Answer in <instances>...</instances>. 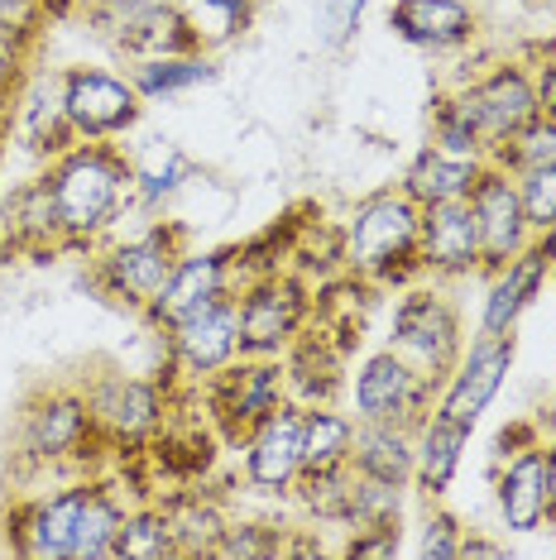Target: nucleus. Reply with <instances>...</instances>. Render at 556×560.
Masks as SVG:
<instances>
[{
	"instance_id": "1",
	"label": "nucleus",
	"mask_w": 556,
	"mask_h": 560,
	"mask_svg": "<svg viewBox=\"0 0 556 560\" xmlns=\"http://www.w3.org/2000/svg\"><path fill=\"white\" fill-rule=\"evenodd\" d=\"M48 183H54L58 221L68 249L92 254L101 240L125 221L135 207V177H130V154L116 139H78L68 154L48 163Z\"/></svg>"
},
{
	"instance_id": "2",
	"label": "nucleus",
	"mask_w": 556,
	"mask_h": 560,
	"mask_svg": "<svg viewBox=\"0 0 556 560\" xmlns=\"http://www.w3.org/2000/svg\"><path fill=\"white\" fill-rule=\"evenodd\" d=\"M417 231H422V207L403 187L370 192L350 207L336 231L340 269L374 288H408L417 278H427L417 264Z\"/></svg>"
},
{
	"instance_id": "3",
	"label": "nucleus",
	"mask_w": 556,
	"mask_h": 560,
	"mask_svg": "<svg viewBox=\"0 0 556 560\" xmlns=\"http://www.w3.org/2000/svg\"><path fill=\"white\" fill-rule=\"evenodd\" d=\"M111 445L101 441L92 422L82 384H54L39 388L20 412L15 431V460L24 469H62V475H92V460H101Z\"/></svg>"
},
{
	"instance_id": "4",
	"label": "nucleus",
	"mask_w": 556,
	"mask_h": 560,
	"mask_svg": "<svg viewBox=\"0 0 556 560\" xmlns=\"http://www.w3.org/2000/svg\"><path fill=\"white\" fill-rule=\"evenodd\" d=\"M465 322L461 307L447 298V283L437 278H417V283L398 288L394 316H389V350L398 360H408L417 374H427L432 384H447V374L456 369L465 350Z\"/></svg>"
},
{
	"instance_id": "5",
	"label": "nucleus",
	"mask_w": 556,
	"mask_h": 560,
	"mask_svg": "<svg viewBox=\"0 0 556 560\" xmlns=\"http://www.w3.org/2000/svg\"><path fill=\"white\" fill-rule=\"evenodd\" d=\"M451 106L461 110V120L475 130L485 159H495L513 135H523L542 110H537V86H533V62L503 58L485 72H471L465 82L451 86Z\"/></svg>"
},
{
	"instance_id": "6",
	"label": "nucleus",
	"mask_w": 556,
	"mask_h": 560,
	"mask_svg": "<svg viewBox=\"0 0 556 560\" xmlns=\"http://www.w3.org/2000/svg\"><path fill=\"white\" fill-rule=\"evenodd\" d=\"M197 398L207 407L201 417H207V427L217 431V441L240 451V441H245L269 412H278L283 402H293V393H288L283 360L240 354V360H231L221 374H211L207 384H197Z\"/></svg>"
},
{
	"instance_id": "7",
	"label": "nucleus",
	"mask_w": 556,
	"mask_h": 560,
	"mask_svg": "<svg viewBox=\"0 0 556 560\" xmlns=\"http://www.w3.org/2000/svg\"><path fill=\"white\" fill-rule=\"evenodd\" d=\"M235 307H240V354L283 360L288 346L312 326L317 292H312L302 273L278 269V273L245 278L235 288Z\"/></svg>"
},
{
	"instance_id": "8",
	"label": "nucleus",
	"mask_w": 556,
	"mask_h": 560,
	"mask_svg": "<svg viewBox=\"0 0 556 560\" xmlns=\"http://www.w3.org/2000/svg\"><path fill=\"white\" fill-rule=\"evenodd\" d=\"M187 249V231L173 221H154L144 231L111 240L106 249L92 259V283L106 292L111 302L130 312H144L154 302V292L163 288V278L173 273V264Z\"/></svg>"
},
{
	"instance_id": "9",
	"label": "nucleus",
	"mask_w": 556,
	"mask_h": 560,
	"mask_svg": "<svg viewBox=\"0 0 556 560\" xmlns=\"http://www.w3.org/2000/svg\"><path fill=\"white\" fill-rule=\"evenodd\" d=\"M92 422L111 451H144L159 431H169L173 388L163 378L120 374V369H101L82 384Z\"/></svg>"
},
{
	"instance_id": "10",
	"label": "nucleus",
	"mask_w": 556,
	"mask_h": 560,
	"mask_svg": "<svg viewBox=\"0 0 556 560\" xmlns=\"http://www.w3.org/2000/svg\"><path fill=\"white\" fill-rule=\"evenodd\" d=\"M92 24L116 54L130 62L173 58V54H207L178 0H96Z\"/></svg>"
},
{
	"instance_id": "11",
	"label": "nucleus",
	"mask_w": 556,
	"mask_h": 560,
	"mask_svg": "<svg viewBox=\"0 0 556 560\" xmlns=\"http://www.w3.org/2000/svg\"><path fill=\"white\" fill-rule=\"evenodd\" d=\"M350 417L356 422H403L417 427L427 412L437 407L441 384H432L427 374H417L408 360H398L394 350H374L364 354L350 374Z\"/></svg>"
},
{
	"instance_id": "12",
	"label": "nucleus",
	"mask_w": 556,
	"mask_h": 560,
	"mask_svg": "<svg viewBox=\"0 0 556 560\" xmlns=\"http://www.w3.org/2000/svg\"><path fill=\"white\" fill-rule=\"evenodd\" d=\"M62 78V110H68L78 139H125L144 116V96L135 92L130 72L111 68H58Z\"/></svg>"
},
{
	"instance_id": "13",
	"label": "nucleus",
	"mask_w": 556,
	"mask_h": 560,
	"mask_svg": "<svg viewBox=\"0 0 556 560\" xmlns=\"http://www.w3.org/2000/svg\"><path fill=\"white\" fill-rule=\"evenodd\" d=\"M513 336H475L465 340V350H461V360L456 369L447 374V384H441L437 393V407L432 412L441 417H451L456 427L465 431H475L479 427V417L495 407L499 398V388L509 384V374H513Z\"/></svg>"
},
{
	"instance_id": "14",
	"label": "nucleus",
	"mask_w": 556,
	"mask_h": 560,
	"mask_svg": "<svg viewBox=\"0 0 556 560\" xmlns=\"http://www.w3.org/2000/svg\"><path fill=\"white\" fill-rule=\"evenodd\" d=\"M163 346H169V369L187 384H207L211 374H221L231 360H240V307L235 292L207 302V307L187 312L183 322H173L163 330Z\"/></svg>"
},
{
	"instance_id": "15",
	"label": "nucleus",
	"mask_w": 556,
	"mask_h": 560,
	"mask_svg": "<svg viewBox=\"0 0 556 560\" xmlns=\"http://www.w3.org/2000/svg\"><path fill=\"white\" fill-rule=\"evenodd\" d=\"M471 211H475V231H479V278L503 269L509 259H518L533 245V225H528L523 197H518V177L499 163H485L471 187Z\"/></svg>"
},
{
	"instance_id": "16",
	"label": "nucleus",
	"mask_w": 556,
	"mask_h": 560,
	"mask_svg": "<svg viewBox=\"0 0 556 560\" xmlns=\"http://www.w3.org/2000/svg\"><path fill=\"white\" fill-rule=\"evenodd\" d=\"M235 288H240L235 249H183V259L173 264V273L163 278L154 302H149L139 316H144L154 330H169L173 322H183L187 312L207 307V302H217Z\"/></svg>"
},
{
	"instance_id": "17",
	"label": "nucleus",
	"mask_w": 556,
	"mask_h": 560,
	"mask_svg": "<svg viewBox=\"0 0 556 560\" xmlns=\"http://www.w3.org/2000/svg\"><path fill=\"white\" fill-rule=\"evenodd\" d=\"M302 402H283L264 422L240 441V469H245V489L264 499H288L302 475Z\"/></svg>"
},
{
	"instance_id": "18",
	"label": "nucleus",
	"mask_w": 556,
	"mask_h": 560,
	"mask_svg": "<svg viewBox=\"0 0 556 560\" xmlns=\"http://www.w3.org/2000/svg\"><path fill=\"white\" fill-rule=\"evenodd\" d=\"M92 479L96 475H72L54 493L24 503V513L10 527V551L34 560H72V537H78V517L86 493H92Z\"/></svg>"
},
{
	"instance_id": "19",
	"label": "nucleus",
	"mask_w": 556,
	"mask_h": 560,
	"mask_svg": "<svg viewBox=\"0 0 556 560\" xmlns=\"http://www.w3.org/2000/svg\"><path fill=\"white\" fill-rule=\"evenodd\" d=\"M417 264L437 283H461L479 278V231L471 201H437L422 207V231H417Z\"/></svg>"
},
{
	"instance_id": "20",
	"label": "nucleus",
	"mask_w": 556,
	"mask_h": 560,
	"mask_svg": "<svg viewBox=\"0 0 556 560\" xmlns=\"http://www.w3.org/2000/svg\"><path fill=\"white\" fill-rule=\"evenodd\" d=\"M0 240H5V254H24V259H48L68 249L48 173L24 177L0 197Z\"/></svg>"
},
{
	"instance_id": "21",
	"label": "nucleus",
	"mask_w": 556,
	"mask_h": 560,
	"mask_svg": "<svg viewBox=\"0 0 556 560\" xmlns=\"http://www.w3.org/2000/svg\"><path fill=\"white\" fill-rule=\"evenodd\" d=\"M552 288V259L537 245H528L518 259H509L503 269L485 273V298H479V336H513L523 312L533 307L542 292Z\"/></svg>"
},
{
	"instance_id": "22",
	"label": "nucleus",
	"mask_w": 556,
	"mask_h": 560,
	"mask_svg": "<svg viewBox=\"0 0 556 560\" xmlns=\"http://www.w3.org/2000/svg\"><path fill=\"white\" fill-rule=\"evenodd\" d=\"M495 503L499 522L513 537H533V532L547 527V436L499 455Z\"/></svg>"
},
{
	"instance_id": "23",
	"label": "nucleus",
	"mask_w": 556,
	"mask_h": 560,
	"mask_svg": "<svg viewBox=\"0 0 556 560\" xmlns=\"http://www.w3.org/2000/svg\"><path fill=\"white\" fill-rule=\"evenodd\" d=\"M15 135L24 144V154L54 163L58 154H68L78 144L68 110H62V78L58 72H30L15 92Z\"/></svg>"
},
{
	"instance_id": "24",
	"label": "nucleus",
	"mask_w": 556,
	"mask_h": 560,
	"mask_svg": "<svg viewBox=\"0 0 556 560\" xmlns=\"http://www.w3.org/2000/svg\"><path fill=\"white\" fill-rule=\"evenodd\" d=\"M389 30L403 44L427 48V54H461L475 44L479 15L465 0H394L389 5Z\"/></svg>"
},
{
	"instance_id": "25",
	"label": "nucleus",
	"mask_w": 556,
	"mask_h": 560,
	"mask_svg": "<svg viewBox=\"0 0 556 560\" xmlns=\"http://www.w3.org/2000/svg\"><path fill=\"white\" fill-rule=\"evenodd\" d=\"M283 369H288V393H293V402H302V407L308 402H336L340 393L350 388L346 350H340L317 322L288 346Z\"/></svg>"
},
{
	"instance_id": "26",
	"label": "nucleus",
	"mask_w": 556,
	"mask_h": 560,
	"mask_svg": "<svg viewBox=\"0 0 556 560\" xmlns=\"http://www.w3.org/2000/svg\"><path fill=\"white\" fill-rule=\"evenodd\" d=\"M413 441H417V469H413V489L427 493V499H441V493L456 483L461 465H465V445H471V431L456 427L451 417L441 412H427L422 422L413 427Z\"/></svg>"
},
{
	"instance_id": "27",
	"label": "nucleus",
	"mask_w": 556,
	"mask_h": 560,
	"mask_svg": "<svg viewBox=\"0 0 556 560\" xmlns=\"http://www.w3.org/2000/svg\"><path fill=\"white\" fill-rule=\"evenodd\" d=\"M485 163L489 159H465V154H447V149H437V144H422L413 154L408 168H403L398 187L417 201V207H437V201H465Z\"/></svg>"
},
{
	"instance_id": "28",
	"label": "nucleus",
	"mask_w": 556,
	"mask_h": 560,
	"mask_svg": "<svg viewBox=\"0 0 556 560\" xmlns=\"http://www.w3.org/2000/svg\"><path fill=\"white\" fill-rule=\"evenodd\" d=\"M350 469L364 475V479H384V483L413 489V469H417L413 427H403V422H356Z\"/></svg>"
},
{
	"instance_id": "29",
	"label": "nucleus",
	"mask_w": 556,
	"mask_h": 560,
	"mask_svg": "<svg viewBox=\"0 0 556 560\" xmlns=\"http://www.w3.org/2000/svg\"><path fill=\"white\" fill-rule=\"evenodd\" d=\"M130 177H135V207L159 211L197 177V163L187 159L178 139H149L130 154Z\"/></svg>"
},
{
	"instance_id": "30",
	"label": "nucleus",
	"mask_w": 556,
	"mask_h": 560,
	"mask_svg": "<svg viewBox=\"0 0 556 560\" xmlns=\"http://www.w3.org/2000/svg\"><path fill=\"white\" fill-rule=\"evenodd\" d=\"M130 82L144 96V106H154V101H173L197 92V86H211L217 82V62H211V54L149 58V62H130Z\"/></svg>"
},
{
	"instance_id": "31",
	"label": "nucleus",
	"mask_w": 556,
	"mask_h": 560,
	"mask_svg": "<svg viewBox=\"0 0 556 560\" xmlns=\"http://www.w3.org/2000/svg\"><path fill=\"white\" fill-rule=\"evenodd\" d=\"M350 441H356V417L340 412L336 402H308L302 407V469L350 465Z\"/></svg>"
},
{
	"instance_id": "32",
	"label": "nucleus",
	"mask_w": 556,
	"mask_h": 560,
	"mask_svg": "<svg viewBox=\"0 0 556 560\" xmlns=\"http://www.w3.org/2000/svg\"><path fill=\"white\" fill-rule=\"evenodd\" d=\"M125 513H130V503L120 499L116 483L92 479V493H86L78 517V537H72V560H111Z\"/></svg>"
},
{
	"instance_id": "33",
	"label": "nucleus",
	"mask_w": 556,
	"mask_h": 560,
	"mask_svg": "<svg viewBox=\"0 0 556 560\" xmlns=\"http://www.w3.org/2000/svg\"><path fill=\"white\" fill-rule=\"evenodd\" d=\"M288 499L302 508V517L317 522V527H346L350 499H356V469H350V465L302 469Z\"/></svg>"
},
{
	"instance_id": "34",
	"label": "nucleus",
	"mask_w": 556,
	"mask_h": 560,
	"mask_svg": "<svg viewBox=\"0 0 556 560\" xmlns=\"http://www.w3.org/2000/svg\"><path fill=\"white\" fill-rule=\"evenodd\" d=\"M173 522V537H178V556H207L217 551V541L231 527V513H225L221 499L211 493H178V499H163Z\"/></svg>"
},
{
	"instance_id": "35",
	"label": "nucleus",
	"mask_w": 556,
	"mask_h": 560,
	"mask_svg": "<svg viewBox=\"0 0 556 560\" xmlns=\"http://www.w3.org/2000/svg\"><path fill=\"white\" fill-rule=\"evenodd\" d=\"M169 556H178V537H173L169 508L154 503V499L130 503L111 560H169Z\"/></svg>"
},
{
	"instance_id": "36",
	"label": "nucleus",
	"mask_w": 556,
	"mask_h": 560,
	"mask_svg": "<svg viewBox=\"0 0 556 560\" xmlns=\"http://www.w3.org/2000/svg\"><path fill=\"white\" fill-rule=\"evenodd\" d=\"M193 20L201 48H221V44H235L240 34L255 24V0H178Z\"/></svg>"
},
{
	"instance_id": "37",
	"label": "nucleus",
	"mask_w": 556,
	"mask_h": 560,
	"mask_svg": "<svg viewBox=\"0 0 556 560\" xmlns=\"http://www.w3.org/2000/svg\"><path fill=\"white\" fill-rule=\"evenodd\" d=\"M403 503H408V489H403V483L356 475V499H350L346 532L350 527H374V522H403Z\"/></svg>"
},
{
	"instance_id": "38",
	"label": "nucleus",
	"mask_w": 556,
	"mask_h": 560,
	"mask_svg": "<svg viewBox=\"0 0 556 560\" xmlns=\"http://www.w3.org/2000/svg\"><path fill=\"white\" fill-rule=\"evenodd\" d=\"M283 532L288 527H274V522H235L225 527V537L217 541L211 560H274L283 551Z\"/></svg>"
},
{
	"instance_id": "39",
	"label": "nucleus",
	"mask_w": 556,
	"mask_h": 560,
	"mask_svg": "<svg viewBox=\"0 0 556 560\" xmlns=\"http://www.w3.org/2000/svg\"><path fill=\"white\" fill-rule=\"evenodd\" d=\"M513 177H518V197H523V211H528L533 235L552 231L556 225V159L533 163V168H523Z\"/></svg>"
},
{
	"instance_id": "40",
	"label": "nucleus",
	"mask_w": 556,
	"mask_h": 560,
	"mask_svg": "<svg viewBox=\"0 0 556 560\" xmlns=\"http://www.w3.org/2000/svg\"><path fill=\"white\" fill-rule=\"evenodd\" d=\"M547 159H556V125L537 116L523 135H513L489 163H499V168H509V173H523V168H533V163H547Z\"/></svg>"
},
{
	"instance_id": "41",
	"label": "nucleus",
	"mask_w": 556,
	"mask_h": 560,
	"mask_svg": "<svg viewBox=\"0 0 556 560\" xmlns=\"http://www.w3.org/2000/svg\"><path fill=\"white\" fill-rule=\"evenodd\" d=\"M370 0H317V39L326 54H346Z\"/></svg>"
},
{
	"instance_id": "42",
	"label": "nucleus",
	"mask_w": 556,
	"mask_h": 560,
	"mask_svg": "<svg viewBox=\"0 0 556 560\" xmlns=\"http://www.w3.org/2000/svg\"><path fill=\"white\" fill-rule=\"evenodd\" d=\"M461 537H465L461 522L451 517L447 508H432V513L422 517V532H417L413 556H422V560H461Z\"/></svg>"
},
{
	"instance_id": "43",
	"label": "nucleus",
	"mask_w": 556,
	"mask_h": 560,
	"mask_svg": "<svg viewBox=\"0 0 556 560\" xmlns=\"http://www.w3.org/2000/svg\"><path fill=\"white\" fill-rule=\"evenodd\" d=\"M30 54H34V30H0V101H15L20 82L30 78Z\"/></svg>"
},
{
	"instance_id": "44",
	"label": "nucleus",
	"mask_w": 556,
	"mask_h": 560,
	"mask_svg": "<svg viewBox=\"0 0 556 560\" xmlns=\"http://www.w3.org/2000/svg\"><path fill=\"white\" fill-rule=\"evenodd\" d=\"M403 551V522H374V527H350L340 556L350 560H384Z\"/></svg>"
},
{
	"instance_id": "45",
	"label": "nucleus",
	"mask_w": 556,
	"mask_h": 560,
	"mask_svg": "<svg viewBox=\"0 0 556 560\" xmlns=\"http://www.w3.org/2000/svg\"><path fill=\"white\" fill-rule=\"evenodd\" d=\"M533 86H537V110H542V120L556 125V58H552V54H542V58L533 62Z\"/></svg>"
},
{
	"instance_id": "46",
	"label": "nucleus",
	"mask_w": 556,
	"mask_h": 560,
	"mask_svg": "<svg viewBox=\"0 0 556 560\" xmlns=\"http://www.w3.org/2000/svg\"><path fill=\"white\" fill-rule=\"evenodd\" d=\"M39 0H0V30H34Z\"/></svg>"
},
{
	"instance_id": "47",
	"label": "nucleus",
	"mask_w": 556,
	"mask_h": 560,
	"mask_svg": "<svg viewBox=\"0 0 556 560\" xmlns=\"http://www.w3.org/2000/svg\"><path fill=\"white\" fill-rule=\"evenodd\" d=\"M471 556H503V541H489V537H479V532H465L461 537V560H471Z\"/></svg>"
},
{
	"instance_id": "48",
	"label": "nucleus",
	"mask_w": 556,
	"mask_h": 560,
	"mask_svg": "<svg viewBox=\"0 0 556 560\" xmlns=\"http://www.w3.org/2000/svg\"><path fill=\"white\" fill-rule=\"evenodd\" d=\"M547 527H556V436H547Z\"/></svg>"
},
{
	"instance_id": "49",
	"label": "nucleus",
	"mask_w": 556,
	"mask_h": 560,
	"mask_svg": "<svg viewBox=\"0 0 556 560\" xmlns=\"http://www.w3.org/2000/svg\"><path fill=\"white\" fill-rule=\"evenodd\" d=\"M533 245H537L542 254H547V259H552V269H556V225H552V231H542V235L533 240Z\"/></svg>"
},
{
	"instance_id": "50",
	"label": "nucleus",
	"mask_w": 556,
	"mask_h": 560,
	"mask_svg": "<svg viewBox=\"0 0 556 560\" xmlns=\"http://www.w3.org/2000/svg\"><path fill=\"white\" fill-rule=\"evenodd\" d=\"M542 431L556 436V388H552V398H547V412H542Z\"/></svg>"
},
{
	"instance_id": "51",
	"label": "nucleus",
	"mask_w": 556,
	"mask_h": 560,
	"mask_svg": "<svg viewBox=\"0 0 556 560\" xmlns=\"http://www.w3.org/2000/svg\"><path fill=\"white\" fill-rule=\"evenodd\" d=\"M537 5H542V10H552V15H556V0H537Z\"/></svg>"
},
{
	"instance_id": "52",
	"label": "nucleus",
	"mask_w": 556,
	"mask_h": 560,
	"mask_svg": "<svg viewBox=\"0 0 556 560\" xmlns=\"http://www.w3.org/2000/svg\"><path fill=\"white\" fill-rule=\"evenodd\" d=\"M542 54H552V58H556V39H552V44H547V48H542Z\"/></svg>"
},
{
	"instance_id": "53",
	"label": "nucleus",
	"mask_w": 556,
	"mask_h": 560,
	"mask_svg": "<svg viewBox=\"0 0 556 560\" xmlns=\"http://www.w3.org/2000/svg\"><path fill=\"white\" fill-rule=\"evenodd\" d=\"M513 5H537V0H513Z\"/></svg>"
},
{
	"instance_id": "54",
	"label": "nucleus",
	"mask_w": 556,
	"mask_h": 560,
	"mask_svg": "<svg viewBox=\"0 0 556 560\" xmlns=\"http://www.w3.org/2000/svg\"><path fill=\"white\" fill-rule=\"evenodd\" d=\"M0 259H5V240H0Z\"/></svg>"
}]
</instances>
